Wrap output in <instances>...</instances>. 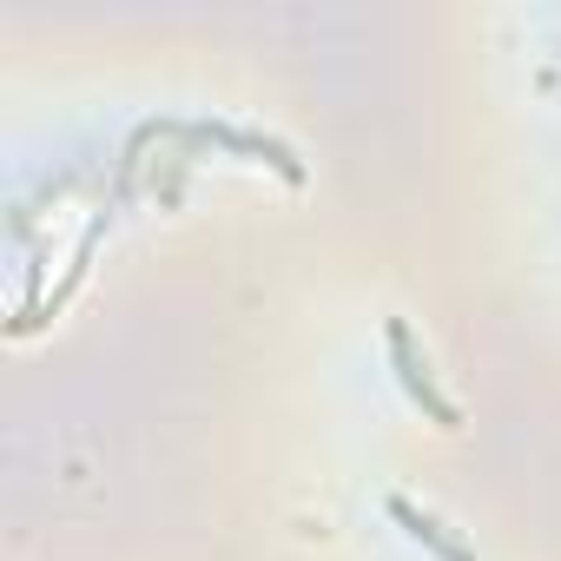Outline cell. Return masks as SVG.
<instances>
[{
  "instance_id": "6da1fadb",
  "label": "cell",
  "mask_w": 561,
  "mask_h": 561,
  "mask_svg": "<svg viewBox=\"0 0 561 561\" xmlns=\"http://www.w3.org/2000/svg\"><path fill=\"white\" fill-rule=\"evenodd\" d=\"M383 344H390V370H397L403 397H410L436 430H456V423H462V410L436 390V377H430V364H423V351H416V337H410V324H403V318H390V324H383Z\"/></svg>"
},
{
  "instance_id": "7a4b0ae2",
  "label": "cell",
  "mask_w": 561,
  "mask_h": 561,
  "mask_svg": "<svg viewBox=\"0 0 561 561\" xmlns=\"http://www.w3.org/2000/svg\"><path fill=\"white\" fill-rule=\"evenodd\" d=\"M383 508H390V522H397V528H403V535H410L416 548H430L436 561H476V554H469V548H462V541H456V535H449V528H443L436 515H430V508H416L410 495H390Z\"/></svg>"
},
{
  "instance_id": "3957f363",
  "label": "cell",
  "mask_w": 561,
  "mask_h": 561,
  "mask_svg": "<svg viewBox=\"0 0 561 561\" xmlns=\"http://www.w3.org/2000/svg\"><path fill=\"white\" fill-rule=\"evenodd\" d=\"M93 244H100V225H93V231L80 238V251H73V264H67V277H60V291L47 298V318H54V311H60V305H67V298L80 291V277H87V264H93Z\"/></svg>"
}]
</instances>
